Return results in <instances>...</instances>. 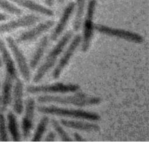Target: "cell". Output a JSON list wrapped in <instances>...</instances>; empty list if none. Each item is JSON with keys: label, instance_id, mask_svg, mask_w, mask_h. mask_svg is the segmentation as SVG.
I'll return each instance as SVG.
<instances>
[{"label": "cell", "instance_id": "obj_1", "mask_svg": "<svg viewBox=\"0 0 149 142\" xmlns=\"http://www.w3.org/2000/svg\"><path fill=\"white\" fill-rule=\"evenodd\" d=\"M40 103H56L60 104H72L78 107L98 105L101 102L99 97L89 96L84 93L78 92L71 96L42 95L38 97Z\"/></svg>", "mask_w": 149, "mask_h": 142}, {"label": "cell", "instance_id": "obj_2", "mask_svg": "<svg viewBox=\"0 0 149 142\" xmlns=\"http://www.w3.org/2000/svg\"><path fill=\"white\" fill-rule=\"evenodd\" d=\"M73 32L69 30L61 37L57 43L48 54L45 61L38 68L33 78V82L37 83L40 82L48 71L55 65L58 56L61 54L65 47L71 39Z\"/></svg>", "mask_w": 149, "mask_h": 142}, {"label": "cell", "instance_id": "obj_3", "mask_svg": "<svg viewBox=\"0 0 149 142\" xmlns=\"http://www.w3.org/2000/svg\"><path fill=\"white\" fill-rule=\"evenodd\" d=\"M37 110L42 114L60 116H61L94 121L101 119L100 115L95 112L86 111L80 109H71L59 107L54 105L50 106H39L37 108Z\"/></svg>", "mask_w": 149, "mask_h": 142}, {"label": "cell", "instance_id": "obj_4", "mask_svg": "<svg viewBox=\"0 0 149 142\" xmlns=\"http://www.w3.org/2000/svg\"><path fill=\"white\" fill-rule=\"evenodd\" d=\"M97 4V0H88L84 17H83V33L81 37V50L85 53L89 49L92 39L94 36V16Z\"/></svg>", "mask_w": 149, "mask_h": 142}, {"label": "cell", "instance_id": "obj_5", "mask_svg": "<svg viewBox=\"0 0 149 142\" xmlns=\"http://www.w3.org/2000/svg\"><path fill=\"white\" fill-rule=\"evenodd\" d=\"M94 28L95 31L100 34L122 39L129 42L140 44L143 43L144 41L143 37L140 34L122 28L112 27L101 24H95Z\"/></svg>", "mask_w": 149, "mask_h": 142}, {"label": "cell", "instance_id": "obj_6", "mask_svg": "<svg viewBox=\"0 0 149 142\" xmlns=\"http://www.w3.org/2000/svg\"><path fill=\"white\" fill-rule=\"evenodd\" d=\"M80 89L77 84H64L61 82H57L52 84L41 85H29L26 88V91L31 94L44 93H66L74 92Z\"/></svg>", "mask_w": 149, "mask_h": 142}, {"label": "cell", "instance_id": "obj_7", "mask_svg": "<svg viewBox=\"0 0 149 142\" xmlns=\"http://www.w3.org/2000/svg\"><path fill=\"white\" fill-rule=\"evenodd\" d=\"M6 41L9 48L13 54L22 77L26 81L29 82L31 77L30 70L24 55L19 48L16 41L12 37H7Z\"/></svg>", "mask_w": 149, "mask_h": 142}, {"label": "cell", "instance_id": "obj_8", "mask_svg": "<svg viewBox=\"0 0 149 142\" xmlns=\"http://www.w3.org/2000/svg\"><path fill=\"white\" fill-rule=\"evenodd\" d=\"M41 17L34 14H29L18 19L0 24V34L9 32L18 28L29 27L38 22Z\"/></svg>", "mask_w": 149, "mask_h": 142}, {"label": "cell", "instance_id": "obj_9", "mask_svg": "<svg viewBox=\"0 0 149 142\" xmlns=\"http://www.w3.org/2000/svg\"><path fill=\"white\" fill-rule=\"evenodd\" d=\"M81 41V36L80 35L77 34L74 37L68 48L63 53V56L59 60L58 64L53 71L52 77L54 79L59 78L62 71L68 65L76 49L80 45Z\"/></svg>", "mask_w": 149, "mask_h": 142}, {"label": "cell", "instance_id": "obj_10", "mask_svg": "<svg viewBox=\"0 0 149 142\" xmlns=\"http://www.w3.org/2000/svg\"><path fill=\"white\" fill-rule=\"evenodd\" d=\"M54 24L55 21L52 20H47L40 23L32 28L22 32L17 37L16 41L17 43L32 41L48 31L54 26Z\"/></svg>", "mask_w": 149, "mask_h": 142}, {"label": "cell", "instance_id": "obj_11", "mask_svg": "<svg viewBox=\"0 0 149 142\" xmlns=\"http://www.w3.org/2000/svg\"><path fill=\"white\" fill-rule=\"evenodd\" d=\"M74 10V2H69L64 8L62 14L50 35L51 40L52 41H56L62 34L70 19Z\"/></svg>", "mask_w": 149, "mask_h": 142}, {"label": "cell", "instance_id": "obj_12", "mask_svg": "<svg viewBox=\"0 0 149 142\" xmlns=\"http://www.w3.org/2000/svg\"><path fill=\"white\" fill-rule=\"evenodd\" d=\"M35 108V100L33 98H29L26 100L24 116L22 121V130L25 139L29 136L33 128Z\"/></svg>", "mask_w": 149, "mask_h": 142}, {"label": "cell", "instance_id": "obj_13", "mask_svg": "<svg viewBox=\"0 0 149 142\" xmlns=\"http://www.w3.org/2000/svg\"><path fill=\"white\" fill-rule=\"evenodd\" d=\"M0 53L2 64L5 67V75L11 77L13 80L17 78V72L15 64L12 58L11 54L7 49L6 45L0 37Z\"/></svg>", "mask_w": 149, "mask_h": 142}, {"label": "cell", "instance_id": "obj_14", "mask_svg": "<svg viewBox=\"0 0 149 142\" xmlns=\"http://www.w3.org/2000/svg\"><path fill=\"white\" fill-rule=\"evenodd\" d=\"M16 5L29 10L33 12L48 17L54 16V12L49 8L40 4L34 0H9Z\"/></svg>", "mask_w": 149, "mask_h": 142}, {"label": "cell", "instance_id": "obj_15", "mask_svg": "<svg viewBox=\"0 0 149 142\" xmlns=\"http://www.w3.org/2000/svg\"><path fill=\"white\" fill-rule=\"evenodd\" d=\"M60 122L63 126L66 128L81 131L98 132L101 129L98 125L88 122L77 120H69L65 119H62Z\"/></svg>", "mask_w": 149, "mask_h": 142}, {"label": "cell", "instance_id": "obj_16", "mask_svg": "<svg viewBox=\"0 0 149 142\" xmlns=\"http://www.w3.org/2000/svg\"><path fill=\"white\" fill-rule=\"evenodd\" d=\"M23 83L18 78L16 79V83L13 92V109L14 112L20 115L23 111Z\"/></svg>", "mask_w": 149, "mask_h": 142}, {"label": "cell", "instance_id": "obj_17", "mask_svg": "<svg viewBox=\"0 0 149 142\" xmlns=\"http://www.w3.org/2000/svg\"><path fill=\"white\" fill-rule=\"evenodd\" d=\"M87 2L88 0H76L74 2L75 15L73 23V29L74 31H78L81 27Z\"/></svg>", "mask_w": 149, "mask_h": 142}, {"label": "cell", "instance_id": "obj_18", "mask_svg": "<svg viewBox=\"0 0 149 142\" xmlns=\"http://www.w3.org/2000/svg\"><path fill=\"white\" fill-rule=\"evenodd\" d=\"M13 81V79L11 77L5 75L2 85V93L1 97V103L3 110H6L11 103Z\"/></svg>", "mask_w": 149, "mask_h": 142}, {"label": "cell", "instance_id": "obj_19", "mask_svg": "<svg viewBox=\"0 0 149 142\" xmlns=\"http://www.w3.org/2000/svg\"><path fill=\"white\" fill-rule=\"evenodd\" d=\"M48 37L45 35L40 41L30 61V67L31 68L34 69L39 63L48 46Z\"/></svg>", "mask_w": 149, "mask_h": 142}, {"label": "cell", "instance_id": "obj_20", "mask_svg": "<svg viewBox=\"0 0 149 142\" xmlns=\"http://www.w3.org/2000/svg\"><path fill=\"white\" fill-rule=\"evenodd\" d=\"M7 125L8 131L12 137L13 141H20V134L19 130L17 118L12 111H9L8 113Z\"/></svg>", "mask_w": 149, "mask_h": 142}, {"label": "cell", "instance_id": "obj_21", "mask_svg": "<svg viewBox=\"0 0 149 142\" xmlns=\"http://www.w3.org/2000/svg\"><path fill=\"white\" fill-rule=\"evenodd\" d=\"M48 123L49 118L47 116H44L41 118L35 130L33 137L31 140L32 141H40L41 140L47 129Z\"/></svg>", "mask_w": 149, "mask_h": 142}, {"label": "cell", "instance_id": "obj_22", "mask_svg": "<svg viewBox=\"0 0 149 142\" xmlns=\"http://www.w3.org/2000/svg\"><path fill=\"white\" fill-rule=\"evenodd\" d=\"M0 9L15 15H20L23 10L9 0H0Z\"/></svg>", "mask_w": 149, "mask_h": 142}, {"label": "cell", "instance_id": "obj_23", "mask_svg": "<svg viewBox=\"0 0 149 142\" xmlns=\"http://www.w3.org/2000/svg\"><path fill=\"white\" fill-rule=\"evenodd\" d=\"M51 124L56 131L57 134L59 135L62 141H72V139L68 135L67 132L61 126L60 123L55 119H51Z\"/></svg>", "mask_w": 149, "mask_h": 142}, {"label": "cell", "instance_id": "obj_24", "mask_svg": "<svg viewBox=\"0 0 149 142\" xmlns=\"http://www.w3.org/2000/svg\"><path fill=\"white\" fill-rule=\"evenodd\" d=\"M0 140L2 141H8L9 140L6 119L3 114H0Z\"/></svg>", "mask_w": 149, "mask_h": 142}, {"label": "cell", "instance_id": "obj_25", "mask_svg": "<svg viewBox=\"0 0 149 142\" xmlns=\"http://www.w3.org/2000/svg\"><path fill=\"white\" fill-rule=\"evenodd\" d=\"M55 139V134L53 132H49L47 135L45 141H53Z\"/></svg>", "mask_w": 149, "mask_h": 142}, {"label": "cell", "instance_id": "obj_26", "mask_svg": "<svg viewBox=\"0 0 149 142\" xmlns=\"http://www.w3.org/2000/svg\"><path fill=\"white\" fill-rule=\"evenodd\" d=\"M73 137L77 141H86V140L79 133H78L77 132H74L73 133Z\"/></svg>", "mask_w": 149, "mask_h": 142}, {"label": "cell", "instance_id": "obj_27", "mask_svg": "<svg viewBox=\"0 0 149 142\" xmlns=\"http://www.w3.org/2000/svg\"><path fill=\"white\" fill-rule=\"evenodd\" d=\"M43 1L45 4V6L48 8L52 7L54 5V0H43Z\"/></svg>", "mask_w": 149, "mask_h": 142}, {"label": "cell", "instance_id": "obj_28", "mask_svg": "<svg viewBox=\"0 0 149 142\" xmlns=\"http://www.w3.org/2000/svg\"><path fill=\"white\" fill-rule=\"evenodd\" d=\"M8 19V16L5 13H0V22L6 20Z\"/></svg>", "mask_w": 149, "mask_h": 142}, {"label": "cell", "instance_id": "obj_29", "mask_svg": "<svg viewBox=\"0 0 149 142\" xmlns=\"http://www.w3.org/2000/svg\"><path fill=\"white\" fill-rule=\"evenodd\" d=\"M59 3H62L64 2V0H56Z\"/></svg>", "mask_w": 149, "mask_h": 142}, {"label": "cell", "instance_id": "obj_30", "mask_svg": "<svg viewBox=\"0 0 149 142\" xmlns=\"http://www.w3.org/2000/svg\"><path fill=\"white\" fill-rule=\"evenodd\" d=\"M2 60H1V56H0V67H1L2 66Z\"/></svg>", "mask_w": 149, "mask_h": 142}, {"label": "cell", "instance_id": "obj_31", "mask_svg": "<svg viewBox=\"0 0 149 142\" xmlns=\"http://www.w3.org/2000/svg\"><path fill=\"white\" fill-rule=\"evenodd\" d=\"M1 97L0 96V104H1Z\"/></svg>", "mask_w": 149, "mask_h": 142}]
</instances>
